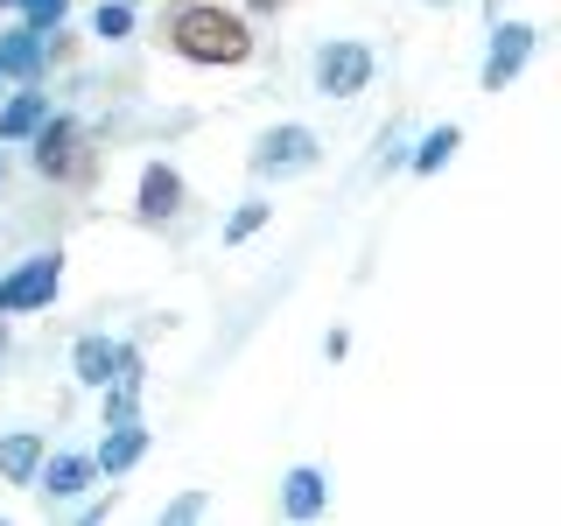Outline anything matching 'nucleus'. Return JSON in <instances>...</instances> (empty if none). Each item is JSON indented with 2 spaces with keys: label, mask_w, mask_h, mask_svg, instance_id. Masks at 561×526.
I'll use <instances>...</instances> for the list:
<instances>
[{
  "label": "nucleus",
  "mask_w": 561,
  "mask_h": 526,
  "mask_svg": "<svg viewBox=\"0 0 561 526\" xmlns=\"http://www.w3.org/2000/svg\"><path fill=\"white\" fill-rule=\"evenodd\" d=\"M162 35H169L175 57H190V64H245L253 57V28H245L239 14L210 8V0H190Z\"/></svg>",
  "instance_id": "f257e3e1"
},
{
  "label": "nucleus",
  "mask_w": 561,
  "mask_h": 526,
  "mask_svg": "<svg viewBox=\"0 0 561 526\" xmlns=\"http://www.w3.org/2000/svg\"><path fill=\"white\" fill-rule=\"evenodd\" d=\"M373 84V49L365 43H323L316 49V92L323 99H358Z\"/></svg>",
  "instance_id": "f03ea898"
},
{
  "label": "nucleus",
  "mask_w": 561,
  "mask_h": 526,
  "mask_svg": "<svg viewBox=\"0 0 561 526\" xmlns=\"http://www.w3.org/2000/svg\"><path fill=\"white\" fill-rule=\"evenodd\" d=\"M57 288H64V260L57 253H35V260H22V267L0 281V316H22V309L57 302Z\"/></svg>",
  "instance_id": "7ed1b4c3"
},
{
  "label": "nucleus",
  "mask_w": 561,
  "mask_h": 526,
  "mask_svg": "<svg viewBox=\"0 0 561 526\" xmlns=\"http://www.w3.org/2000/svg\"><path fill=\"white\" fill-rule=\"evenodd\" d=\"M316 155H323V140H316L309 127H274V134H260V148H253V175L316 169Z\"/></svg>",
  "instance_id": "20e7f679"
},
{
  "label": "nucleus",
  "mask_w": 561,
  "mask_h": 526,
  "mask_svg": "<svg viewBox=\"0 0 561 526\" xmlns=\"http://www.w3.org/2000/svg\"><path fill=\"white\" fill-rule=\"evenodd\" d=\"M526 57H534V28H526V22H499V28H491V49H484V92H505V84L526 70Z\"/></svg>",
  "instance_id": "39448f33"
},
{
  "label": "nucleus",
  "mask_w": 561,
  "mask_h": 526,
  "mask_svg": "<svg viewBox=\"0 0 561 526\" xmlns=\"http://www.w3.org/2000/svg\"><path fill=\"white\" fill-rule=\"evenodd\" d=\"M84 134H78V119H43L35 127V169L43 175H78V162H84Z\"/></svg>",
  "instance_id": "423d86ee"
},
{
  "label": "nucleus",
  "mask_w": 561,
  "mask_h": 526,
  "mask_svg": "<svg viewBox=\"0 0 561 526\" xmlns=\"http://www.w3.org/2000/svg\"><path fill=\"white\" fill-rule=\"evenodd\" d=\"M134 210L148 225L175 218V210H183V175H175L169 162H148V169H140V190H134Z\"/></svg>",
  "instance_id": "0eeeda50"
},
{
  "label": "nucleus",
  "mask_w": 561,
  "mask_h": 526,
  "mask_svg": "<svg viewBox=\"0 0 561 526\" xmlns=\"http://www.w3.org/2000/svg\"><path fill=\"white\" fill-rule=\"evenodd\" d=\"M323 505H330V484H323L316 464H295L288 478H280V513H288V519H316Z\"/></svg>",
  "instance_id": "6e6552de"
},
{
  "label": "nucleus",
  "mask_w": 561,
  "mask_h": 526,
  "mask_svg": "<svg viewBox=\"0 0 561 526\" xmlns=\"http://www.w3.org/2000/svg\"><path fill=\"white\" fill-rule=\"evenodd\" d=\"M92 478H99L92 456H43V470H35V484H43L49 499H78Z\"/></svg>",
  "instance_id": "1a4fd4ad"
},
{
  "label": "nucleus",
  "mask_w": 561,
  "mask_h": 526,
  "mask_svg": "<svg viewBox=\"0 0 561 526\" xmlns=\"http://www.w3.org/2000/svg\"><path fill=\"white\" fill-rule=\"evenodd\" d=\"M43 70V28H14V35H0V78H35Z\"/></svg>",
  "instance_id": "9d476101"
},
{
  "label": "nucleus",
  "mask_w": 561,
  "mask_h": 526,
  "mask_svg": "<svg viewBox=\"0 0 561 526\" xmlns=\"http://www.w3.org/2000/svg\"><path fill=\"white\" fill-rule=\"evenodd\" d=\"M35 470H43V435H8V443H0V478L35 484Z\"/></svg>",
  "instance_id": "9b49d317"
},
{
  "label": "nucleus",
  "mask_w": 561,
  "mask_h": 526,
  "mask_svg": "<svg viewBox=\"0 0 561 526\" xmlns=\"http://www.w3.org/2000/svg\"><path fill=\"white\" fill-rule=\"evenodd\" d=\"M140 449H148V435H140V421H127V428H105V443H99L92 464H99V470H134Z\"/></svg>",
  "instance_id": "f8f14e48"
},
{
  "label": "nucleus",
  "mask_w": 561,
  "mask_h": 526,
  "mask_svg": "<svg viewBox=\"0 0 561 526\" xmlns=\"http://www.w3.org/2000/svg\"><path fill=\"white\" fill-rule=\"evenodd\" d=\"M49 119V105H43V92H22V99H8V113H0V140H28L35 127Z\"/></svg>",
  "instance_id": "ddd939ff"
},
{
  "label": "nucleus",
  "mask_w": 561,
  "mask_h": 526,
  "mask_svg": "<svg viewBox=\"0 0 561 526\" xmlns=\"http://www.w3.org/2000/svg\"><path fill=\"white\" fill-rule=\"evenodd\" d=\"M70 365H78V379H84V386H105V379H113V365H119V351H113V338H84Z\"/></svg>",
  "instance_id": "4468645a"
},
{
  "label": "nucleus",
  "mask_w": 561,
  "mask_h": 526,
  "mask_svg": "<svg viewBox=\"0 0 561 526\" xmlns=\"http://www.w3.org/2000/svg\"><path fill=\"white\" fill-rule=\"evenodd\" d=\"M456 148H463V134H456V127H435V134L414 148V175H435V169H443Z\"/></svg>",
  "instance_id": "2eb2a0df"
},
{
  "label": "nucleus",
  "mask_w": 561,
  "mask_h": 526,
  "mask_svg": "<svg viewBox=\"0 0 561 526\" xmlns=\"http://www.w3.org/2000/svg\"><path fill=\"white\" fill-rule=\"evenodd\" d=\"M92 35H105V43H119V35H134V0H105V8L92 14Z\"/></svg>",
  "instance_id": "dca6fc26"
},
{
  "label": "nucleus",
  "mask_w": 561,
  "mask_h": 526,
  "mask_svg": "<svg viewBox=\"0 0 561 526\" xmlns=\"http://www.w3.org/2000/svg\"><path fill=\"white\" fill-rule=\"evenodd\" d=\"M260 225H267V204H260V197H253V204H239L232 218H225V245H245V239L260 232Z\"/></svg>",
  "instance_id": "f3484780"
},
{
  "label": "nucleus",
  "mask_w": 561,
  "mask_h": 526,
  "mask_svg": "<svg viewBox=\"0 0 561 526\" xmlns=\"http://www.w3.org/2000/svg\"><path fill=\"white\" fill-rule=\"evenodd\" d=\"M64 14H70V0H22V22H28V28H43V35L57 28Z\"/></svg>",
  "instance_id": "a211bd4d"
},
{
  "label": "nucleus",
  "mask_w": 561,
  "mask_h": 526,
  "mask_svg": "<svg viewBox=\"0 0 561 526\" xmlns=\"http://www.w3.org/2000/svg\"><path fill=\"white\" fill-rule=\"evenodd\" d=\"M210 505H204V491H183V499H169L162 505V519H204Z\"/></svg>",
  "instance_id": "6ab92c4d"
},
{
  "label": "nucleus",
  "mask_w": 561,
  "mask_h": 526,
  "mask_svg": "<svg viewBox=\"0 0 561 526\" xmlns=\"http://www.w3.org/2000/svg\"><path fill=\"white\" fill-rule=\"evenodd\" d=\"M245 8H253V14H280V8H288V0H245Z\"/></svg>",
  "instance_id": "aec40b11"
},
{
  "label": "nucleus",
  "mask_w": 561,
  "mask_h": 526,
  "mask_svg": "<svg viewBox=\"0 0 561 526\" xmlns=\"http://www.w3.org/2000/svg\"><path fill=\"white\" fill-rule=\"evenodd\" d=\"M484 8H491V14H499V8H505V0H484Z\"/></svg>",
  "instance_id": "412c9836"
},
{
  "label": "nucleus",
  "mask_w": 561,
  "mask_h": 526,
  "mask_svg": "<svg viewBox=\"0 0 561 526\" xmlns=\"http://www.w3.org/2000/svg\"><path fill=\"white\" fill-rule=\"evenodd\" d=\"M0 8H22V0H0Z\"/></svg>",
  "instance_id": "4be33fe9"
},
{
  "label": "nucleus",
  "mask_w": 561,
  "mask_h": 526,
  "mask_svg": "<svg viewBox=\"0 0 561 526\" xmlns=\"http://www.w3.org/2000/svg\"><path fill=\"white\" fill-rule=\"evenodd\" d=\"M428 8H449V0H428Z\"/></svg>",
  "instance_id": "5701e85b"
}]
</instances>
